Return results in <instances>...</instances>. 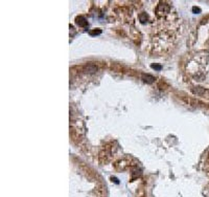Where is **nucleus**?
Segmentation results:
<instances>
[{"mask_svg": "<svg viewBox=\"0 0 209 197\" xmlns=\"http://www.w3.org/2000/svg\"><path fill=\"white\" fill-rule=\"evenodd\" d=\"M75 22H76V24H78V26H81V27H86L87 25H88V21L84 18L83 16H78L76 17Z\"/></svg>", "mask_w": 209, "mask_h": 197, "instance_id": "obj_2", "label": "nucleus"}, {"mask_svg": "<svg viewBox=\"0 0 209 197\" xmlns=\"http://www.w3.org/2000/svg\"><path fill=\"white\" fill-rule=\"evenodd\" d=\"M138 17H139V19H140V21H141L142 23H144L145 21H146V19H148V15H146L145 13H141Z\"/></svg>", "mask_w": 209, "mask_h": 197, "instance_id": "obj_5", "label": "nucleus"}, {"mask_svg": "<svg viewBox=\"0 0 209 197\" xmlns=\"http://www.w3.org/2000/svg\"><path fill=\"white\" fill-rule=\"evenodd\" d=\"M142 79L144 80V82L146 83H153L155 81V78L153 76H149V75H145V73H143L142 75Z\"/></svg>", "mask_w": 209, "mask_h": 197, "instance_id": "obj_3", "label": "nucleus"}, {"mask_svg": "<svg viewBox=\"0 0 209 197\" xmlns=\"http://www.w3.org/2000/svg\"><path fill=\"white\" fill-rule=\"evenodd\" d=\"M192 91L196 94H203L205 92L204 88H202V87H197V89H192Z\"/></svg>", "mask_w": 209, "mask_h": 197, "instance_id": "obj_4", "label": "nucleus"}, {"mask_svg": "<svg viewBox=\"0 0 209 197\" xmlns=\"http://www.w3.org/2000/svg\"><path fill=\"white\" fill-rule=\"evenodd\" d=\"M89 34L91 35V36H95V35H99V34H102V30H99V29H95L94 30L89 31Z\"/></svg>", "mask_w": 209, "mask_h": 197, "instance_id": "obj_6", "label": "nucleus"}, {"mask_svg": "<svg viewBox=\"0 0 209 197\" xmlns=\"http://www.w3.org/2000/svg\"><path fill=\"white\" fill-rule=\"evenodd\" d=\"M112 180L115 182V184H119V181H118V179L116 177H112Z\"/></svg>", "mask_w": 209, "mask_h": 197, "instance_id": "obj_10", "label": "nucleus"}, {"mask_svg": "<svg viewBox=\"0 0 209 197\" xmlns=\"http://www.w3.org/2000/svg\"><path fill=\"white\" fill-rule=\"evenodd\" d=\"M96 70H97L96 66H92V65L87 66V71H89V72H94V71H96Z\"/></svg>", "mask_w": 209, "mask_h": 197, "instance_id": "obj_7", "label": "nucleus"}, {"mask_svg": "<svg viewBox=\"0 0 209 197\" xmlns=\"http://www.w3.org/2000/svg\"><path fill=\"white\" fill-rule=\"evenodd\" d=\"M151 67L153 68V69H156V70H160L162 67H161V65H155V64H153Z\"/></svg>", "mask_w": 209, "mask_h": 197, "instance_id": "obj_9", "label": "nucleus"}, {"mask_svg": "<svg viewBox=\"0 0 209 197\" xmlns=\"http://www.w3.org/2000/svg\"><path fill=\"white\" fill-rule=\"evenodd\" d=\"M192 12L194 14H200L201 13V9L200 8H197V6H193V8H192Z\"/></svg>", "mask_w": 209, "mask_h": 197, "instance_id": "obj_8", "label": "nucleus"}, {"mask_svg": "<svg viewBox=\"0 0 209 197\" xmlns=\"http://www.w3.org/2000/svg\"><path fill=\"white\" fill-rule=\"evenodd\" d=\"M156 12H157V15L158 16H162V15H165L169 12V5L166 4L165 2H161L160 4H158L156 9Z\"/></svg>", "mask_w": 209, "mask_h": 197, "instance_id": "obj_1", "label": "nucleus"}]
</instances>
